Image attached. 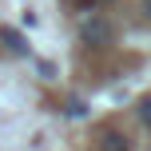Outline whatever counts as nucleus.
I'll return each mask as SVG.
<instances>
[{
  "instance_id": "obj_1",
  "label": "nucleus",
  "mask_w": 151,
  "mask_h": 151,
  "mask_svg": "<svg viewBox=\"0 0 151 151\" xmlns=\"http://www.w3.org/2000/svg\"><path fill=\"white\" fill-rule=\"evenodd\" d=\"M80 40L83 44H107V40H111V24H107L104 16H91V20L80 24Z\"/></svg>"
},
{
  "instance_id": "obj_2",
  "label": "nucleus",
  "mask_w": 151,
  "mask_h": 151,
  "mask_svg": "<svg viewBox=\"0 0 151 151\" xmlns=\"http://www.w3.org/2000/svg\"><path fill=\"white\" fill-rule=\"evenodd\" d=\"M96 147L99 151H131V139L123 135V131H115V127H104L99 139H96Z\"/></svg>"
},
{
  "instance_id": "obj_3",
  "label": "nucleus",
  "mask_w": 151,
  "mask_h": 151,
  "mask_svg": "<svg viewBox=\"0 0 151 151\" xmlns=\"http://www.w3.org/2000/svg\"><path fill=\"white\" fill-rule=\"evenodd\" d=\"M139 119L151 127V96H143V99H139Z\"/></svg>"
}]
</instances>
